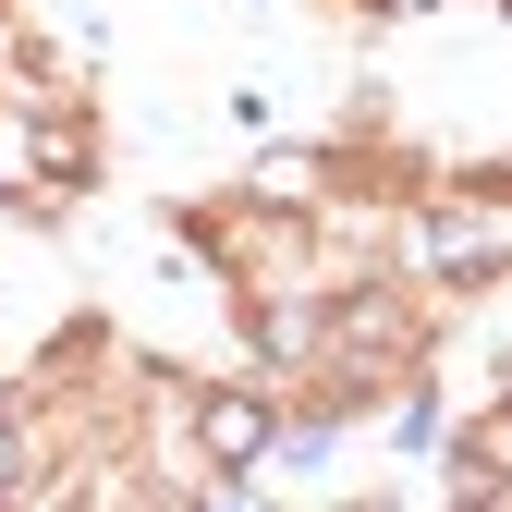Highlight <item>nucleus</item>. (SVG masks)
<instances>
[{
	"label": "nucleus",
	"instance_id": "f257e3e1",
	"mask_svg": "<svg viewBox=\"0 0 512 512\" xmlns=\"http://www.w3.org/2000/svg\"><path fill=\"white\" fill-rule=\"evenodd\" d=\"M256 439H269V415H256V403H208V452H220V464H244Z\"/></svg>",
	"mask_w": 512,
	"mask_h": 512
}]
</instances>
